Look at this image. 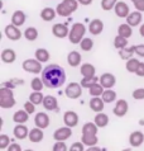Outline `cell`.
Masks as SVG:
<instances>
[{
  "instance_id": "obj_51",
  "label": "cell",
  "mask_w": 144,
  "mask_h": 151,
  "mask_svg": "<svg viewBox=\"0 0 144 151\" xmlns=\"http://www.w3.org/2000/svg\"><path fill=\"white\" fill-rule=\"evenodd\" d=\"M135 55L144 57V45H137L135 46Z\"/></svg>"
},
{
  "instance_id": "obj_12",
  "label": "cell",
  "mask_w": 144,
  "mask_h": 151,
  "mask_svg": "<svg viewBox=\"0 0 144 151\" xmlns=\"http://www.w3.org/2000/svg\"><path fill=\"white\" fill-rule=\"evenodd\" d=\"M52 33L57 38H65V37H68L70 29L65 23H56L52 27Z\"/></svg>"
},
{
  "instance_id": "obj_59",
  "label": "cell",
  "mask_w": 144,
  "mask_h": 151,
  "mask_svg": "<svg viewBox=\"0 0 144 151\" xmlns=\"http://www.w3.org/2000/svg\"><path fill=\"white\" fill-rule=\"evenodd\" d=\"M123 151H132V150H130V149H124Z\"/></svg>"
},
{
  "instance_id": "obj_37",
  "label": "cell",
  "mask_w": 144,
  "mask_h": 151,
  "mask_svg": "<svg viewBox=\"0 0 144 151\" xmlns=\"http://www.w3.org/2000/svg\"><path fill=\"white\" fill-rule=\"evenodd\" d=\"M56 12H57V15H60V17H68V15H71V14H72V10H71L70 8L67 6L63 1H62V3H60V4L57 5Z\"/></svg>"
},
{
  "instance_id": "obj_43",
  "label": "cell",
  "mask_w": 144,
  "mask_h": 151,
  "mask_svg": "<svg viewBox=\"0 0 144 151\" xmlns=\"http://www.w3.org/2000/svg\"><path fill=\"white\" fill-rule=\"evenodd\" d=\"M118 4V0H101V9L105 12H109L115 8Z\"/></svg>"
},
{
  "instance_id": "obj_11",
  "label": "cell",
  "mask_w": 144,
  "mask_h": 151,
  "mask_svg": "<svg viewBox=\"0 0 144 151\" xmlns=\"http://www.w3.org/2000/svg\"><path fill=\"white\" fill-rule=\"evenodd\" d=\"M99 83L104 86V89H113V86H115L116 84V78L111 73H104L100 76Z\"/></svg>"
},
{
  "instance_id": "obj_25",
  "label": "cell",
  "mask_w": 144,
  "mask_h": 151,
  "mask_svg": "<svg viewBox=\"0 0 144 151\" xmlns=\"http://www.w3.org/2000/svg\"><path fill=\"white\" fill-rule=\"evenodd\" d=\"M28 119H29V114L24 109H19L13 114V121L16 124H24L25 122H28Z\"/></svg>"
},
{
  "instance_id": "obj_16",
  "label": "cell",
  "mask_w": 144,
  "mask_h": 151,
  "mask_svg": "<svg viewBox=\"0 0 144 151\" xmlns=\"http://www.w3.org/2000/svg\"><path fill=\"white\" fill-rule=\"evenodd\" d=\"M142 19H143L142 13L135 10V12H132V13L126 17V23H128L130 27H137L142 23Z\"/></svg>"
},
{
  "instance_id": "obj_27",
  "label": "cell",
  "mask_w": 144,
  "mask_h": 151,
  "mask_svg": "<svg viewBox=\"0 0 144 151\" xmlns=\"http://www.w3.org/2000/svg\"><path fill=\"white\" fill-rule=\"evenodd\" d=\"M56 15H57L56 9L49 8V6L44 8V9L41 12V18H42V20H44V22H51V20H53L56 18Z\"/></svg>"
},
{
  "instance_id": "obj_8",
  "label": "cell",
  "mask_w": 144,
  "mask_h": 151,
  "mask_svg": "<svg viewBox=\"0 0 144 151\" xmlns=\"http://www.w3.org/2000/svg\"><path fill=\"white\" fill-rule=\"evenodd\" d=\"M129 111V104L128 102H126L125 99H119V100H116V103H115V107H114V109H113V113L115 114L116 117H124L126 113H128Z\"/></svg>"
},
{
  "instance_id": "obj_17",
  "label": "cell",
  "mask_w": 144,
  "mask_h": 151,
  "mask_svg": "<svg viewBox=\"0 0 144 151\" xmlns=\"http://www.w3.org/2000/svg\"><path fill=\"white\" fill-rule=\"evenodd\" d=\"M0 57H1V61L4 64H13L16 60V53L13 48H5L1 51Z\"/></svg>"
},
{
  "instance_id": "obj_13",
  "label": "cell",
  "mask_w": 144,
  "mask_h": 151,
  "mask_svg": "<svg viewBox=\"0 0 144 151\" xmlns=\"http://www.w3.org/2000/svg\"><path fill=\"white\" fill-rule=\"evenodd\" d=\"M114 12H115V14L119 17V18H125L130 14V9H129V5L124 1H118V4L114 8Z\"/></svg>"
},
{
  "instance_id": "obj_39",
  "label": "cell",
  "mask_w": 144,
  "mask_h": 151,
  "mask_svg": "<svg viewBox=\"0 0 144 151\" xmlns=\"http://www.w3.org/2000/svg\"><path fill=\"white\" fill-rule=\"evenodd\" d=\"M46 85H44V83L43 80H42V78H33L32 79V81H31V88L33 89V91H42V89H43Z\"/></svg>"
},
{
  "instance_id": "obj_54",
  "label": "cell",
  "mask_w": 144,
  "mask_h": 151,
  "mask_svg": "<svg viewBox=\"0 0 144 151\" xmlns=\"http://www.w3.org/2000/svg\"><path fill=\"white\" fill-rule=\"evenodd\" d=\"M138 75V76L140 78H144V62H140V65H139V68L137 70V73H135Z\"/></svg>"
},
{
  "instance_id": "obj_3",
  "label": "cell",
  "mask_w": 144,
  "mask_h": 151,
  "mask_svg": "<svg viewBox=\"0 0 144 151\" xmlns=\"http://www.w3.org/2000/svg\"><path fill=\"white\" fill-rule=\"evenodd\" d=\"M15 106V98L13 94V89L9 88H0V107L4 109L8 108H13Z\"/></svg>"
},
{
  "instance_id": "obj_28",
  "label": "cell",
  "mask_w": 144,
  "mask_h": 151,
  "mask_svg": "<svg viewBox=\"0 0 144 151\" xmlns=\"http://www.w3.org/2000/svg\"><path fill=\"white\" fill-rule=\"evenodd\" d=\"M118 35L125 37V38H129V37L133 36V27H130L128 23H123L118 27Z\"/></svg>"
},
{
  "instance_id": "obj_15",
  "label": "cell",
  "mask_w": 144,
  "mask_h": 151,
  "mask_svg": "<svg viewBox=\"0 0 144 151\" xmlns=\"http://www.w3.org/2000/svg\"><path fill=\"white\" fill-rule=\"evenodd\" d=\"M104 31V23L100 19H92L90 24H88V32L92 36H99L101 32Z\"/></svg>"
},
{
  "instance_id": "obj_4",
  "label": "cell",
  "mask_w": 144,
  "mask_h": 151,
  "mask_svg": "<svg viewBox=\"0 0 144 151\" xmlns=\"http://www.w3.org/2000/svg\"><path fill=\"white\" fill-rule=\"evenodd\" d=\"M22 68L24 71H27L29 74H39L42 70V62H39L37 58H27L23 61Z\"/></svg>"
},
{
  "instance_id": "obj_29",
  "label": "cell",
  "mask_w": 144,
  "mask_h": 151,
  "mask_svg": "<svg viewBox=\"0 0 144 151\" xmlns=\"http://www.w3.org/2000/svg\"><path fill=\"white\" fill-rule=\"evenodd\" d=\"M134 53H135V46H128L125 48L119 50V56L121 60H126V61L130 60Z\"/></svg>"
},
{
  "instance_id": "obj_40",
  "label": "cell",
  "mask_w": 144,
  "mask_h": 151,
  "mask_svg": "<svg viewBox=\"0 0 144 151\" xmlns=\"http://www.w3.org/2000/svg\"><path fill=\"white\" fill-rule=\"evenodd\" d=\"M100 81V78H97V76H91V78H82V80H81V86L82 88H86V89H90V88L94 85V84L96 83H99Z\"/></svg>"
},
{
  "instance_id": "obj_55",
  "label": "cell",
  "mask_w": 144,
  "mask_h": 151,
  "mask_svg": "<svg viewBox=\"0 0 144 151\" xmlns=\"http://www.w3.org/2000/svg\"><path fill=\"white\" fill-rule=\"evenodd\" d=\"M78 4H81V5H90L92 3V0H77Z\"/></svg>"
},
{
  "instance_id": "obj_7",
  "label": "cell",
  "mask_w": 144,
  "mask_h": 151,
  "mask_svg": "<svg viewBox=\"0 0 144 151\" xmlns=\"http://www.w3.org/2000/svg\"><path fill=\"white\" fill-rule=\"evenodd\" d=\"M78 121H80L78 114L75 111H67L63 113V122H65V126H67V127L71 128L76 127L78 124Z\"/></svg>"
},
{
  "instance_id": "obj_19",
  "label": "cell",
  "mask_w": 144,
  "mask_h": 151,
  "mask_svg": "<svg viewBox=\"0 0 144 151\" xmlns=\"http://www.w3.org/2000/svg\"><path fill=\"white\" fill-rule=\"evenodd\" d=\"M13 133H14V137L18 138V140H24L29 136V129L27 128L25 124H16L14 129H13Z\"/></svg>"
},
{
  "instance_id": "obj_49",
  "label": "cell",
  "mask_w": 144,
  "mask_h": 151,
  "mask_svg": "<svg viewBox=\"0 0 144 151\" xmlns=\"http://www.w3.org/2000/svg\"><path fill=\"white\" fill-rule=\"evenodd\" d=\"M68 151H86V150H85V145L82 144V142L77 141V142H73V144L70 146Z\"/></svg>"
},
{
  "instance_id": "obj_31",
  "label": "cell",
  "mask_w": 144,
  "mask_h": 151,
  "mask_svg": "<svg viewBox=\"0 0 144 151\" xmlns=\"http://www.w3.org/2000/svg\"><path fill=\"white\" fill-rule=\"evenodd\" d=\"M81 142L85 146H87V147H91V146H96L97 145L99 138H97L96 135H82Z\"/></svg>"
},
{
  "instance_id": "obj_44",
  "label": "cell",
  "mask_w": 144,
  "mask_h": 151,
  "mask_svg": "<svg viewBox=\"0 0 144 151\" xmlns=\"http://www.w3.org/2000/svg\"><path fill=\"white\" fill-rule=\"evenodd\" d=\"M10 145V138L8 135H4L1 133L0 135V150H4V149H8Z\"/></svg>"
},
{
  "instance_id": "obj_38",
  "label": "cell",
  "mask_w": 144,
  "mask_h": 151,
  "mask_svg": "<svg viewBox=\"0 0 144 151\" xmlns=\"http://www.w3.org/2000/svg\"><path fill=\"white\" fill-rule=\"evenodd\" d=\"M104 86L101 85L100 83H96V84H94L90 89H88V94H90L91 96H101L103 95V93H104Z\"/></svg>"
},
{
  "instance_id": "obj_58",
  "label": "cell",
  "mask_w": 144,
  "mask_h": 151,
  "mask_svg": "<svg viewBox=\"0 0 144 151\" xmlns=\"http://www.w3.org/2000/svg\"><path fill=\"white\" fill-rule=\"evenodd\" d=\"M130 1H133V4H135L137 1H139V0H130Z\"/></svg>"
},
{
  "instance_id": "obj_56",
  "label": "cell",
  "mask_w": 144,
  "mask_h": 151,
  "mask_svg": "<svg viewBox=\"0 0 144 151\" xmlns=\"http://www.w3.org/2000/svg\"><path fill=\"white\" fill-rule=\"evenodd\" d=\"M86 151H101V149L97 147V146H91V147H87Z\"/></svg>"
},
{
  "instance_id": "obj_24",
  "label": "cell",
  "mask_w": 144,
  "mask_h": 151,
  "mask_svg": "<svg viewBox=\"0 0 144 151\" xmlns=\"http://www.w3.org/2000/svg\"><path fill=\"white\" fill-rule=\"evenodd\" d=\"M80 73L83 78H91L95 76L96 74V69L92 64H88V62H85V64L81 65V69H80Z\"/></svg>"
},
{
  "instance_id": "obj_60",
  "label": "cell",
  "mask_w": 144,
  "mask_h": 151,
  "mask_svg": "<svg viewBox=\"0 0 144 151\" xmlns=\"http://www.w3.org/2000/svg\"><path fill=\"white\" fill-rule=\"evenodd\" d=\"M24 151H34V150H31V149H27V150H24Z\"/></svg>"
},
{
  "instance_id": "obj_46",
  "label": "cell",
  "mask_w": 144,
  "mask_h": 151,
  "mask_svg": "<svg viewBox=\"0 0 144 151\" xmlns=\"http://www.w3.org/2000/svg\"><path fill=\"white\" fill-rule=\"evenodd\" d=\"M70 147H67L65 141H56V144L53 145L52 151H68Z\"/></svg>"
},
{
  "instance_id": "obj_41",
  "label": "cell",
  "mask_w": 144,
  "mask_h": 151,
  "mask_svg": "<svg viewBox=\"0 0 144 151\" xmlns=\"http://www.w3.org/2000/svg\"><path fill=\"white\" fill-rule=\"evenodd\" d=\"M114 46H115V48H118V50L128 47V38H125V37H121V36L118 35L115 38H114Z\"/></svg>"
},
{
  "instance_id": "obj_2",
  "label": "cell",
  "mask_w": 144,
  "mask_h": 151,
  "mask_svg": "<svg viewBox=\"0 0 144 151\" xmlns=\"http://www.w3.org/2000/svg\"><path fill=\"white\" fill-rule=\"evenodd\" d=\"M85 33H86V27L83 26L82 23H75L72 26L71 31H70V35H68V40L73 45H80L81 41L85 38Z\"/></svg>"
},
{
  "instance_id": "obj_45",
  "label": "cell",
  "mask_w": 144,
  "mask_h": 151,
  "mask_svg": "<svg viewBox=\"0 0 144 151\" xmlns=\"http://www.w3.org/2000/svg\"><path fill=\"white\" fill-rule=\"evenodd\" d=\"M19 84H24L23 80H19V79H11L10 81H5L3 83V86L4 88H9V89H14L16 85H19Z\"/></svg>"
},
{
  "instance_id": "obj_32",
  "label": "cell",
  "mask_w": 144,
  "mask_h": 151,
  "mask_svg": "<svg viewBox=\"0 0 144 151\" xmlns=\"http://www.w3.org/2000/svg\"><path fill=\"white\" fill-rule=\"evenodd\" d=\"M97 129L95 122H86L82 126V135H97Z\"/></svg>"
},
{
  "instance_id": "obj_14",
  "label": "cell",
  "mask_w": 144,
  "mask_h": 151,
  "mask_svg": "<svg viewBox=\"0 0 144 151\" xmlns=\"http://www.w3.org/2000/svg\"><path fill=\"white\" fill-rule=\"evenodd\" d=\"M144 142V133L140 131H134L129 136V144L132 147H139Z\"/></svg>"
},
{
  "instance_id": "obj_50",
  "label": "cell",
  "mask_w": 144,
  "mask_h": 151,
  "mask_svg": "<svg viewBox=\"0 0 144 151\" xmlns=\"http://www.w3.org/2000/svg\"><path fill=\"white\" fill-rule=\"evenodd\" d=\"M24 111H27V113L29 116L33 114V113L36 112V104H33L31 100H28V102L24 103Z\"/></svg>"
},
{
  "instance_id": "obj_53",
  "label": "cell",
  "mask_w": 144,
  "mask_h": 151,
  "mask_svg": "<svg viewBox=\"0 0 144 151\" xmlns=\"http://www.w3.org/2000/svg\"><path fill=\"white\" fill-rule=\"evenodd\" d=\"M6 151H23V150H22V146L18 144H10L9 147L6 149Z\"/></svg>"
},
{
  "instance_id": "obj_42",
  "label": "cell",
  "mask_w": 144,
  "mask_h": 151,
  "mask_svg": "<svg viewBox=\"0 0 144 151\" xmlns=\"http://www.w3.org/2000/svg\"><path fill=\"white\" fill-rule=\"evenodd\" d=\"M80 47H81V50L85 52L91 51L92 47H94V41L91 38H88V37H85V38L81 41V43H80Z\"/></svg>"
},
{
  "instance_id": "obj_21",
  "label": "cell",
  "mask_w": 144,
  "mask_h": 151,
  "mask_svg": "<svg viewBox=\"0 0 144 151\" xmlns=\"http://www.w3.org/2000/svg\"><path fill=\"white\" fill-rule=\"evenodd\" d=\"M25 20H27V15L23 10H15L11 15V23L16 27H22L25 23Z\"/></svg>"
},
{
  "instance_id": "obj_5",
  "label": "cell",
  "mask_w": 144,
  "mask_h": 151,
  "mask_svg": "<svg viewBox=\"0 0 144 151\" xmlns=\"http://www.w3.org/2000/svg\"><path fill=\"white\" fill-rule=\"evenodd\" d=\"M82 89L80 83H70L65 89V94L70 99H78L82 95Z\"/></svg>"
},
{
  "instance_id": "obj_35",
  "label": "cell",
  "mask_w": 144,
  "mask_h": 151,
  "mask_svg": "<svg viewBox=\"0 0 144 151\" xmlns=\"http://www.w3.org/2000/svg\"><path fill=\"white\" fill-rule=\"evenodd\" d=\"M44 96L46 95L42 94V91H33V93L29 94V100L36 106H39V104H43Z\"/></svg>"
},
{
  "instance_id": "obj_23",
  "label": "cell",
  "mask_w": 144,
  "mask_h": 151,
  "mask_svg": "<svg viewBox=\"0 0 144 151\" xmlns=\"http://www.w3.org/2000/svg\"><path fill=\"white\" fill-rule=\"evenodd\" d=\"M44 137V133L43 131H42V128H38V127H34L32 128L31 131H29V141L33 142V144H38V142H41L42 140H43Z\"/></svg>"
},
{
  "instance_id": "obj_18",
  "label": "cell",
  "mask_w": 144,
  "mask_h": 151,
  "mask_svg": "<svg viewBox=\"0 0 144 151\" xmlns=\"http://www.w3.org/2000/svg\"><path fill=\"white\" fill-rule=\"evenodd\" d=\"M90 108H91V111H94L95 113H100V112H103V109L105 108V102L100 96H92L90 99Z\"/></svg>"
},
{
  "instance_id": "obj_20",
  "label": "cell",
  "mask_w": 144,
  "mask_h": 151,
  "mask_svg": "<svg viewBox=\"0 0 144 151\" xmlns=\"http://www.w3.org/2000/svg\"><path fill=\"white\" fill-rule=\"evenodd\" d=\"M43 107L46 111H57V107H58V102H57V98L53 95H46L44 96V100H43Z\"/></svg>"
},
{
  "instance_id": "obj_34",
  "label": "cell",
  "mask_w": 144,
  "mask_h": 151,
  "mask_svg": "<svg viewBox=\"0 0 144 151\" xmlns=\"http://www.w3.org/2000/svg\"><path fill=\"white\" fill-rule=\"evenodd\" d=\"M139 65H140V61H139L138 58H135V57H132L130 60L126 61L125 68H126V71H128V73L135 74L137 73V70H138V68H139Z\"/></svg>"
},
{
  "instance_id": "obj_22",
  "label": "cell",
  "mask_w": 144,
  "mask_h": 151,
  "mask_svg": "<svg viewBox=\"0 0 144 151\" xmlns=\"http://www.w3.org/2000/svg\"><path fill=\"white\" fill-rule=\"evenodd\" d=\"M67 64H68L71 68H77L81 64V53L78 51H71L68 55H67Z\"/></svg>"
},
{
  "instance_id": "obj_47",
  "label": "cell",
  "mask_w": 144,
  "mask_h": 151,
  "mask_svg": "<svg viewBox=\"0 0 144 151\" xmlns=\"http://www.w3.org/2000/svg\"><path fill=\"white\" fill-rule=\"evenodd\" d=\"M63 3H65L66 5L68 6L70 9L72 10V13H73V12H76V10H77V8H78V5H80L77 0H63Z\"/></svg>"
},
{
  "instance_id": "obj_6",
  "label": "cell",
  "mask_w": 144,
  "mask_h": 151,
  "mask_svg": "<svg viewBox=\"0 0 144 151\" xmlns=\"http://www.w3.org/2000/svg\"><path fill=\"white\" fill-rule=\"evenodd\" d=\"M4 33H5V36L8 37V40H10V41H18V40H20L24 36L22 33V31L19 29V27L14 26L13 23L8 24V26L5 27V29H4Z\"/></svg>"
},
{
  "instance_id": "obj_52",
  "label": "cell",
  "mask_w": 144,
  "mask_h": 151,
  "mask_svg": "<svg viewBox=\"0 0 144 151\" xmlns=\"http://www.w3.org/2000/svg\"><path fill=\"white\" fill-rule=\"evenodd\" d=\"M135 9H137L138 12H140V13H143L144 12V0H139V1H137L134 4Z\"/></svg>"
},
{
  "instance_id": "obj_26",
  "label": "cell",
  "mask_w": 144,
  "mask_h": 151,
  "mask_svg": "<svg viewBox=\"0 0 144 151\" xmlns=\"http://www.w3.org/2000/svg\"><path fill=\"white\" fill-rule=\"evenodd\" d=\"M94 122L99 128H104V127H106V126L109 124V116L105 114V113H103V112L96 113V116L94 118Z\"/></svg>"
},
{
  "instance_id": "obj_30",
  "label": "cell",
  "mask_w": 144,
  "mask_h": 151,
  "mask_svg": "<svg viewBox=\"0 0 144 151\" xmlns=\"http://www.w3.org/2000/svg\"><path fill=\"white\" fill-rule=\"evenodd\" d=\"M34 56H36V58H37L38 61L42 62V64H44V62H48L49 61V57H51L49 52L46 48H37Z\"/></svg>"
},
{
  "instance_id": "obj_9",
  "label": "cell",
  "mask_w": 144,
  "mask_h": 151,
  "mask_svg": "<svg viewBox=\"0 0 144 151\" xmlns=\"http://www.w3.org/2000/svg\"><path fill=\"white\" fill-rule=\"evenodd\" d=\"M49 123H51V118H49V116L47 114V113L38 112L37 114H36V117H34V124H36V127L44 129V128L48 127Z\"/></svg>"
},
{
  "instance_id": "obj_10",
  "label": "cell",
  "mask_w": 144,
  "mask_h": 151,
  "mask_svg": "<svg viewBox=\"0 0 144 151\" xmlns=\"http://www.w3.org/2000/svg\"><path fill=\"white\" fill-rule=\"evenodd\" d=\"M72 136V128L71 127H60L53 132V138L56 141H66Z\"/></svg>"
},
{
  "instance_id": "obj_33",
  "label": "cell",
  "mask_w": 144,
  "mask_h": 151,
  "mask_svg": "<svg viewBox=\"0 0 144 151\" xmlns=\"http://www.w3.org/2000/svg\"><path fill=\"white\" fill-rule=\"evenodd\" d=\"M23 35H24V37H25V40H27V41L33 42V41H36V40L38 38L39 33H38V29H37L36 27H28V28L24 31Z\"/></svg>"
},
{
  "instance_id": "obj_1",
  "label": "cell",
  "mask_w": 144,
  "mask_h": 151,
  "mask_svg": "<svg viewBox=\"0 0 144 151\" xmlns=\"http://www.w3.org/2000/svg\"><path fill=\"white\" fill-rule=\"evenodd\" d=\"M42 80L46 88L57 89L66 83V71L57 64H51L46 66L42 71Z\"/></svg>"
},
{
  "instance_id": "obj_48",
  "label": "cell",
  "mask_w": 144,
  "mask_h": 151,
  "mask_svg": "<svg viewBox=\"0 0 144 151\" xmlns=\"http://www.w3.org/2000/svg\"><path fill=\"white\" fill-rule=\"evenodd\" d=\"M132 95L135 100H143L144 99V88H138V89H135Z\"/></svg>"
},
{
  "instance_id": "obj_36",
  "label": "cell",
  "mask_w": 144,
  "mask_h": 151,
  "mask_svg": "<svg viewBox=\"0 0 144 151\" xmlns=\"http://www.w3.org/2000/svg\"><path fill=\"white\" fill-rule=\"evenodd\" d=\"M101 98H103L105 103H113L116 100V93L113 89H105L103 95H101Z\"/></svg>"
},
{
  "instance_id": "obj_57",
  "label": "cell",
  "mask_w": 144,
  "mask_h": 151,
  "mask_svg": "<svg viewBox=\"0 0 144 151\" xmlns=\"http://www.w3.org/2000/svg\"><path fill=\"white\" fill-rule=\"evenodd\" d=\"M139 35L142 37H144V24H142V26L139 27Z\"/></svg>"
}]
</instances>
